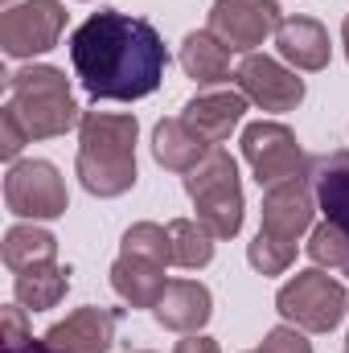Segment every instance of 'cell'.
Returning a JSON list of instances; mask_svg holds the SVG:
<instances>
[{
  "label": "cell",
  "mask_w": 349,
  "mask_h": 353,
  "mask_svg": "<svg viewBox=\"0 0 349 353\" xmlns=\"http://www.w3.org/2000/svg\"><path fill=\"white\" fill-rule=\"evenodd\" d=\"M136 115L83 111L79 123V181L94 197H119L136 185Z\"/></svg>",
  "instance_id": "7a4b0ae2"
},
{
  "label": "cell",
  "mask_w": 349,
  "mask_h": 353,
  "mask_svg": "<svg viewBox=\"0 0 349 353\" xmlns=\"http://www.w3.org/2000/svg\"><path fill=\"white\" fill-rule=\"evenodd\" d=\"M4 205H8V214L33 218V222L62 218L70 205L66 181L50 161H12L4 173Z\"/></svg>",
  "instance_id": "8992f818"
},
{
  "label": "cell",
  "mask_w": 349,
  "mask_h": 353,
  "mask_svg": "<svg viewBox=\"0 0 349 353\" xmlns=\"http://www.w3.org/2000/svg\"><path fill=\"white\" fill-rule=\"evenodd\" d=\"M346 353H349V337H346Z\"/></svg>",
  "instance_id": "1f68e13d"
},
{
  "label": "cell",
  "mask_w": 349,
  "mask_h": 353,
  "mask_svg": "<svg viewBox=\"0 0 349 353\" xmlns=\"http://www.w3.org/2000/svg\"><path fill=\"white\" fill-rule=\"evenodd\" d=\"M308 259L317 267H329V271H349V239L333 222H321L308 234Z\"/></svg>",
  "instance_id": "cb8c5ba5"
},
{
  "label": "cell",
  "mask_w": 349,
  "mask_h": 353,
  "mask_svg": "<svg viewBox=\"0 0 349 353\" xmlns=\"http://www.w3.org/2000/svg\"><path fill=\"white\" fill-rule=\"evenodd\" d=\"M119 255H132V259H148V263L169 267L173 263V251H169V226H157V222H136L123 230V243H119Z\"/></svg>",
  "instance_id": "603a6c76"
},
{
  "label": "cell",
  "mask_w": 349,
  "mask_h": 353,
  "mask_svg": "<svg viewBox=\"0 0 349 353\" xmlns=\"http://www.w3.org/2000/svg\"><path fill=\"white\" fill-rule=\"evenodd\" d=\"M152 316L161 321V329H173V333H201L206 321L214 316V296L206 283L197 279H169L161 304L152 308Z\"/></svg>",
  "instance_id": "2e32d148"
},
{
  "label": "cell",
  "mask_w": 349,
  "mask_h": 353,
  "mask_svg": "<svg viewBox=\"0 0 349 353\" xmlns=\"http://www.w3.org/2000/svg\"><path fill=\"white\" fill-rule=\"evenodd\" d=\"M173 353H222L214 337H201V333H185V341H177Z\"/></svg>",
  "instance_id": "f1b7e54d"
},
{
  "label": "cell",
  "mask_w": 349,
  "mask_h": 353,
  "mask_svg": "<svg viewBox=\"0 0 349 353\" xmlns=\"http://www.w3.org/2000/svg\"><path fill=\"white\" fill-rule=\"evenodd\" d=\"M70 288V267L62 263H41V267H29L12 279V296L21 308L29 312H46V308H58V300L66 296Z\"/></svg>",
  "instance_id": "ffe728a7"
},
{
  "label": "cell",
  "mask_w": 349,
  "mask_h": 353,
  "mask_svg": "<svg viewBox=\"0 0 349 353\" xmlns=\"http://www.w3.org/2000/svg\"><path fill=\"white\" fill-rule=\"evenodd\" d=\"M25 144H29V132H25V123L17 119V111L4 103V107H0V157H4V161H17Z\"/></svg>",
  "instance_id": "4316f807"
},
{
  "label": "cell",
  "mask_w": 349,
  "mask_h": 353,
  "mask_svg": "<svg viewBox=\"0 0 349 353\" xmlns=\"http://www.w3.org/2000/svg\"><path fill=\"white\" fill-rule=\"evenodd\" d=\"M308 181H312L317 210L325 214V222H333L349 239V148L312 157L308 161Z\"/></svg>",
  "instance_id": "9a60e30c"
},
{
  "label": "cell",
  "mask_w": 349,
  "mask_h": 353,
  "mask_svg": "<svg viewBox=\"0 0 349 353\" xmlns=\"http://www.w3.org/2000/svg\"><path fill=\"white\" fill-rule=\"evenodd\" d=\"M247 263L255 267L259 275H283L288 267L296 263V243H279L271 234H255V243L247 247Z\"/></svg>",
  "instance_id": "d4e9b609"
},
{
  "label": "cell",
  "mask_w": 349,
  "mask_h": 353,
  "mask_svg": "<svg viewBox=\"0 0 349 353\" xmlns=\"http://www.w3.org/2000/svg\"><path fill=\"white\" fill-rule=\"evenodd\" d=\"M206 152H210V144L197 140L181 119H161V123L152 128V157H157V165L169 169V173H189V169H197V165L206 161Z\"/></svg>",
  "instance_id": "d6986e66"
},
{
  "label": "cell",
  "mask_w": 349,
  "mask_h": 353,
  "mask_svg": "<svg viewBox=\"0 0 349 353\" xmlns=\"http://www.w3.org/2000/svg\"><path fill=\"white\" fill-rule=\"evenodd\" d=\"M70 66L90 99L136 103L161 87L169 50L152 21L103 8L70 33Z\"/></svg>",
  "instance_id": "6da1fadb"
},
{
  "label": "cell",
  "mask_w": 349,
  "mask_h": 353,
  "mask_svg": "<svg viewBox=\"0 0 349 353\" xmlns=\"http://www.w3.org/2000/svg\"><path fill=\"white\" fill-rule=\"evenodd\" d=\"M275 308L288 325L304 333H333L349 312V292L325 267H308V271H296L275 292Z\"/></svg>",
  "instance_id": "5b68a950"
},
{
  "label": "cell",
  "mask_w": 349,
  "mask_h": 353,
  "mask_svg": "<svg viewBox=\"0 0 349 353\" xmlns=\"http://www.w3.org/2000/svg\"><path fill=\"white\" fill-rule=\"evenodd\" d=\"M4 4H12V0H4Z\"/></svg>",
  "instance_id": "d6a6232c"
},
{
  "label": "cell",
  "mask_w": 349,
  "mask_h": 353,
  "mask_svg": "<svg viewBox=\"0 0 349 353\" xmlns=\"http://www.w3.org/2000/svg\"><path fill=\"white\" fill-rule=\"evenodd\" d=\"M8 107L25 123L29 140H54L66 136L74 123H83V107L70 94V79L58 66H25L8 74Z\"/></svg>",
  "instance_id": "3957f363"
},
{
  "label": "cell",
  "mask_w": 349,
  "mask_h": 353,
  "mask_svg": "<svg viewBox=\"0 0 349 353\" xmlns=\"http://www.w3.org/2000/svg\"><path fill=\"white\" fill-rule=\"evenodd\" d=\"M243 157L259 181V189L263 185L271 189V185H283L292 176L308 173V161L296 144V132L288 123H275V119H259V123L243 128Z\"/></svg>",
  "instance_id": "ba28073f"
},
{
  "label": "cell",
  "mask_w": 349,
  "mask_h": 353,
  "mask_svg": "<svg viewBox=\"0 0 349 353\" xmlns=\"http://www.w3.org/2000/svg\"><path fill=\"white\" fill-rule=\"evenodd\" d=\"M230 46H222L210 29H197V33H189L185 41H181V70L193 79V83H201V87H214V83H226V79H235L230 74Z\"/></svg>",
  "instance_id": "ac0fdd59"
},
{
  "label": "cell",
  "mask_w": 349,
  "mask_h": 353,
  "mask_svg": "<svg viewBox=\"0 0 349 353\" xmlns=\"http://www.w3.org/2000/svg\"><path fill=\"white\" fill-rule=\"evenodd\" d=\"M214 243H218V239H214L197 218H173V222H169V251H173V263L185 267V271L210 267Z\"/></svg>",
  "instance_id": "7402d4cb"
},
{
  "label": "cell",
  "mask_w": 349,
  "mask_h": 353,
  "mask_svg": "<svg viewBox=\"0 0 349 353\" xmlns=\"http://www.w3.org/2000/svg\"><path fill=\"white\" fill-rule=\"evenodd\" d=\"M283 12L275 0H214L210 4V33L230 46L235 54H255L275 29Z\"/></svg>",
  "instance_id": "9c48e42d"
},
{
  "label": "cell",
  "mask_w": 349,
  "mask_h": 353,
  "mask_svg": "<svg viewBox=\"0 0 349 353\" xmlns=\"http://www.w3.org/2000/svg\"><path fill=\"white\" fill-rule=\"evenodd\" d=\"M0 255H4V267H8L12 275H21V271H29V267L58 263V239H54L50 230L33 226V222H29V226H8Z\"/></svg>",
  "instance_id": "44dd1931"
},
{
  "label": "cell",
  "mask_w": 349,
  "mask_h": 353,
  "mask_svg": "<svg viewBox=\"0 0 349 353\" xmlns=\"http://www.w3.org/2000/svg\"><path fill=\"white\" fill-rule=\"evenodd\" d=\"M66 29L62 0H21L0 12V50L8 58H37L58 46Z\"/></svg>",
  "instance_id": "52a82bcc"
},
{
  "label": "cell",
  "mask_w": 349,
  "mask_h": 353,
  "mask_svg": "<svg viewBox=\"0 0 349 353\" xmlns=\"http://www.w3.org/2000/svg\"><path fill=\"white\" fill-rule=\"evenodd\" d=\"M115 325H119V312L111 308H94V304L74 308L66 321L50 325L37 337L33 353H107L115 345Z\"/></svg>",
  "instance_id": "8fae6325"
},
{
  "label": "cell",
  "mask_w": 349,
  "mask_h": 353,
  "mask_svg": "<svg viewBox=\"0 0 349 353\" xmlns=\"http://www.w3.org/2000/svg\"><path fill=\"white\" fill-rule=\"evenodd\" d=\"M312 214H317V193H312L308 173L292 176V181L267 189L259 230L263 234H271V239H279V243H296V239L312 226Z\"/></svg>",
  "instance_id": "7c38bea8"
},
{
  "label": "cell",
  "mask_w": 349,
  "mask_h": 353,
  "mask_svg": "<svg viewBox=\"0 0 349 353\" xmlns=\"http://www.w3.org/2000/svg\"><path fill=\"white\" fill-rule=\"evenodd\" d=\"M341 46H346V58H349V17H346V25H341Z\"/></svg>",
  "instance_id": "f546056e"
},
{
  "label": "cell",
  "mask_w": 349,
  "mask_h": 353,
  "mask_svg": "<svg viewBox=\"0 0 349 353\" xmlns=\"http://www.w3.org/2000/svg\"><path fill=\"white\" fill-rule=\"evenodd\" d=\"M111 288L123 304L132 308H157L169 279H165V267L148 263V259H132V255H119L111 263Z\"/></svg>",
  "instance_id": "e0dca14e"
},
{
  "label": "cell",
  "mask_w": 349,
  "mask_h": 353,
  "mask_svg": "<svg viewBox=\"0 0 349 353\" xmlns=\"http://www.w3.org/2000/svg\"><path fill=\"white\" fill-rule=\"evenodd\" d=\"M185 193L193 197L197 222L214 239H235L243 230V185H239V165L226 148H210L197 169L185 173Z\"/></svg>",
  "instance_id": "277c9868"
},
{
  "label": "cell",
  "mask_w": 349,
  "mask_h": 353,
  "mask_svg": "<svg viewBox=\"0 0 349 353\" xmlns=\"http://www.w3.org/2000/svg\"><path fill=\"white\" fill-rule=\"evenodd\" d=\"M255 353H312V345L304 341V329L279 325V329H271V333L263 337V345Z\"/></svg>",
  "instance_id": "83f0119b"
},
{
  "label": "cell",
  "mask_w": 349,
  "mask_h": 353,
  "mask_svg": "<svg viewBox=\"0 0 349 353\" xmlns=\"http://www.w3.org/2000/svg\"><path fill=\"white\" fill-rule=\"evenodd\" d=\"M136 353H152V350H136Z\"/></svg>",
  "instance_id": "4dcf8cb0"
},
{
  "label": "cell",
  "mask_w": 349,
  "mask_h": 353,
  "mask_svg": "<svg viewBox=\"0 0 349 353\" xmlns=\"http://www.w3.org/2000/svg\"><path fill=\"white\" fill-rule=\"evenodd\" d=\"M275 50L283 62H292L296 70L304 74H317L329 66L333 58V46H329V29L317 21V17H283L279 29H275Z\"/></svg>",
  "instance_id": "5bb4252c"
},
{
  "label": "cell",
  "mask_w": 349,
  "mask_h": 353,
  "mask_svg": "<svg viewBox=\"0 0 349 353\" xmlns=\"http://www.w3.org/2000/svg\"><path fill=\"white\" fill-rule=\"evenodd\" d=\"M247 103H251V99H247L243 90H201V94H193V99L185 103L181 123H185L197 140H206L210 148H218V144L230 140V132L243 123Z\"/></svg>",
  "instance_id": "4fadbf2b"
},
{
  "label": "cell",
  "mask_w": 349,
  "mask_h": 353,
  "mask_svg": "<svg viewBox=\"0 0 349 353\" xmlns=\"http://www.w3.org/2000/svg\"><path fill=\"white\" fill-rule=\"evenodd\" d=\"M25 312L29 308H21V304H4L0 308V353H33V333H29V321H25Z\"/></svg>",
  "instance_id": "484cf974"
},
{
  "label": "cell",
  "mask_w": 349,
  "mask_h": 353,
  "mask_svg": "<svg viewBox=\"0 0 349 353\" xmlns=\"http://www.w3.org/2000/svg\"><path fill=\"white\" fill-rule=\"evenodd\" d=\"M235 83L259 111H296L304 103V79L267 54H247L235 66Z\"/></svg>",
  "instance_id": "30bf717a"
}]
</instances>
